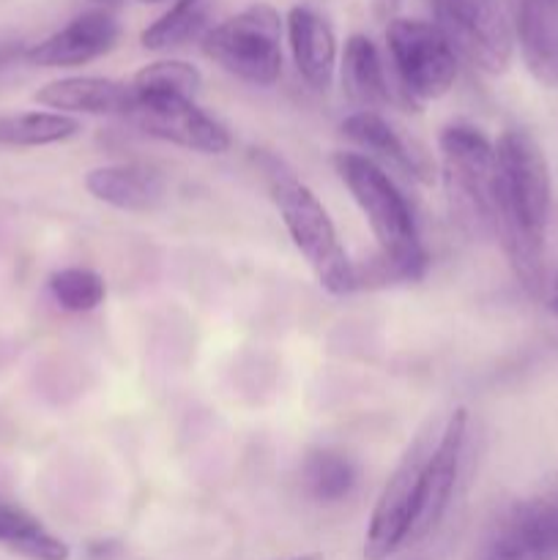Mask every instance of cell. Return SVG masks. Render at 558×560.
Segmentation results:
<instances>
[{
    "label": "cell",
    "mask_w": 558,
    "mask_h": 560,
    "mask_svg": "<svg viewBox=\"0 0 558 560\" xmlns=\"http://www.w3.org/2000/svg\"><path fill=\"white\" fill-rule=\"evenodd\" d=\"M427 252L421 255H372L370 260L356 266V290L359 288H388V284H405V282H419L427 273Z\"/></svg>",
    "instance_id": "25"
},
{
    "label": "cell",
    "mask_w": 558,
    "mask_h": 560,
    "mask_svg": "<svg viewBox=\"0 0 558 560\" xmlns=\"http://www.w3.org/2000/svg\"><path fill=\"white\" fill-rule=\"evenodd\" d=\"M452 219L470 235L496 233V145L468 124H452L438 137Z\"/></svg>",
    "instance_id": "2"
},
{
    "label": "cell",
    "mask_w": 558,
    "mask_h": 560,
    "mask_svg": "<svg viewBox=\"0 0 558 560\" xmlns=\"http://www.w3.org/2000/svg\"><path fill=\"white\" fill-rule=\"evenodd\" d=\"M553 3H558V0H553Z\"/></svg>",
    "instance_id": "31"
},
{
    "label": "cell",
    "mask_w": 558,
    "mask_h": 560,
    "mask_svg": "<svg viewBox=\"0 0 558 560\" xmlns=\"http://www.w3.org/2000/svg\"><path fill=\"white\" fill-rule=\"evenodd\" d=\"M80 120L53 109H33V113L3 115L0 118V145L11 148H42L69 142L80 135Z\"/></svg>",
    "instance_id": "21"
},
{
    "label": "cell",
    "mask_w": 558,
    "mask_h": 560,
    "mask_svg": "<svg viewBox=\"0 0 558 560\" xmlns=\"http://www.w3.org/2000/svg\"><path fill=\"white\" fill-rule=\"evenodd\" d=\"M42 107L63 115H126L137 104V93L131 82L109 80V77H63L53 80L36 91Z\"/></svg>",
    "instance_id": "13"
},
{
    "label": "cell",
    "mask_w": 558,
    "mask_h": 560,
    "mask_svg": "<svg viewBox=\"0 0 558 560\" xmlns=\"http://www.w3.org/2000/svg\"><path fill=\"white\" fill-rule=\"evenodd\" d=\"M202 77L197 66L186 63V60L164 58L153 60V63L142 66L135 77H131V88L137 96H186L195 98L200 91Z\"/></svg>",
    "instance_id": "23"
},
{
    "label": "cell",
    "mask_w": 558,
    "mask_h": 560,
    "mask_svg": "<svg viewBox=\"0 0 558 560\" xmlns=\"http://www.w3.org/2000/svg\"><path fill=\"white\" fill-rule=\"evenodd\" d=\"M386 47L405 93L430 102L452 91L457 52L435 22L394 16L386 25Z\"/></svg>",
    "instance_id": "8"
},
{
    "label": "cell",
    "mask_w": 558,
    "mask_h": 560,
    "mask_svg": "<svg viewBox=\"0 0 558 560\" xmlns=\"http://www.w3.org/2000/svg\"><path fill=\"white\" fill-rule=\"evenodd\" d=\"M514 42L536 82L558 88V3L514 0Z\"/></svg>",
    "instance_id": "15"
},
{
    "label": "cell",
    "mask_w": 558,
    "mask_h": 560,
    "mask_svg": "<svg viewBox=\"0 0 558 560\" xmlns=\"http://www.w3.org/2000/svg\"><path fill=\"white\" fill-rule=\"evenodd\" d=\"M49 293L66 312H93L107 295L104 279L91 268H60L49 277Z\"/></svg>",
    "instance_id": "24"
},
{
    "label": "cell",
    "mask_w": 558,
    "mask_h": 560,
    "mask_svg": "<svg viewBox=\"0 0 558 560\" xmlns=\"http://www.w3.org/2000/svg\"><path fill=\"white\" fill-rule=\"evenodd\" d=\"M202 52L219 69L249 85H274L282 77V16L268 3L246 5L239 14L208 27Z\"/></svg>",
    "instance_id": "4"
},
{
    "label": "cell",
    "mask_w": 558,
    "mask_h": 560,
    "mask_svg": "<svg viewBox=\"0 0 558 560\" xmlns=\"http://www.w3.org/2000/svg\"><path fill=\"white\" fill-rule=\"evenodd\" d=\"M441 419L427 421L425 430L405 448L394 474L383 485L375 509H372L370 528H367V560H388L392 556H397L403 547H408L416 506H419L421 479H425V468L430 463L438 435H441Z\"/></svg>",
    "instance_id": "6"
},
{
    "label": "cell",
    "mask_w": 558,
    "mask_h": 560,
    "mask_svg": "<svg viewBox=\"0 0 558 560\" xmlns=\"http://www.w3.org/2000/svg\"><path fill=\"white\" fill-rule=\"evenodd\" d=\"M334 170L364 213L377 241V252L383 255H421L425 252L414 211L386 170L356 151L337 153Z\"/></svg>",
    "instance_id": "5"
},
{
    "label": "cell",
    "mask_w": 558,
    "mask_h": 560,
    "mask_svg": "<svg viewBox=\"0 0 558 560\" xmlns=\"http://www.w3.org/2000/svg\"><path fill=\"white\" fill-rule=\"evenodd\" d=\"M118 20L107 9L82 11L53 36L33 44L25 60L42 69H77L107 55L118 44Z\"/></svg>",
    "instance_id": "12"
},
{
    "label": "cell",
    "mask_w": 558,
    "mask_h": 560,
    "mask_svg": "<svg viewBox=\"0 0 558 560\" xmlns=\"http://www.w3.org/2000/svg\"><path fill=\"white\" fill-rule=\"evenodd\" d=\"M0 547L25 560H69V545L33 514L0 498Z\"/></svg>",
    "instance_id": "19"
},
{
    "label": "cell",
    "mask_w": 558,
    "mask_h": 560,
    "mask_svg": "<svg viewBox=\"0 0 558 560\" xmlns=\"http://www.w3.org/2000/svg\"><path fill=\"white\" fill-rule=\"evenodd\" d=\"M342 131L353 145H359L364 151L367 159H372L386 173H397L414 180H430V175L419 167L414 151L405 145L403 137L377 113L359 109V113L348 115L342 124Z\"/></svg>",
    "instance_id": "17"
},
{
    "label": "cell",
    "mask_w": 558,
    "mask_h": 560,
    "mask_svg": "<svg viewBox=\"0 0 558 560\" xmlns=\"http://www.w3.org/2000/svg\"><path fill=\"white\" fill-rule=\"evenodd\" d=\"M399 5H403V0H372V11H375L377 20L386 22V25L397 16Z\"/></svg>",
    "instance_id": "26"
},
{
    "label": "cell",
    "mask_w": 558,
    "mask_h": 560,
    "mask_svg": "<svg viewBox=\"0 0 558 560\" xmlns=\"http://www.w3.org/2000/svg\"><path fill=\"white\" fill-rule=\"evenodd\" d=\"M435 25L485 74H503L514 55V27L498 0H432Z\"/></svg>",
    "instance_id": "9"
},
{
    "label": "cell",
    "mask_w": 558,
    "mask_h": 560,
    "mask_svg": "<svg viewBox=\"0 0 558 560\" xmlns=\"http://www.w3.org/2000/svg\"><path fill=\"white\" fill-rule=\"evenodd\" d=\"M93 3H96L98 5V9H113V5H118L120 3V0H93Z\"/></svg>",
    "instance_id": "27"
},
{
    "label": "cell",
    "mask_w": 558,
    "mask_h": 560,
    "mask_svg": "<svg viewBox=\"0 0 558 560\" xmlns=\"http://www.w3.org/2000/svg\"><path fill=\"white\" fill-rule=\"evenodd\" d=\"M465 560H558V481L492 514Z\"/></svg>",
    "instance_id": "7"
},
{
    "label": "cell",
    "mask_w": 558,
    "mask_h": 560,
    "mask_svg": "<svg viewBox=\"0 0 558 560\" xmlns=\"http://www.w3.org/2000/svg\"><path fill=\"white\" fill-rule=\"evenodd\" d=\"M356 479H359V474H356V465L350 463V457L332 452V448L312 452L301 468L306 495L315 498L317 503L345 501L353 492Z\"/></svg>",
    "instance_id": "22"
},
{
    "label": "cell",
    "mask_w": 558,
    "mask_h": 560,
    "mask_svg": "<svg viewBox=\"0 0 558 560\" xmlns=\"http://www.w3.org/2000/svg\"><path fill=\"white\" fill-rule=\"evenodd\" d=\"M342 88L345 96L356 104V107L375 113L377 107H386L392 102V91H388L386 69H383L381 52H377L375 42L364 33H353L345 42L342 52Z\"/></svg>",
    "instance_id": "18"
},
{
    "label": "cell",
    "mask_w": 558,
    "mask_h": 560,
    "mask_svg": "<svg viewBox=\"0 0 558 560\" xmlns=\"http://www.w3.org/2000/svg\"><path fill=\"white\" fill-rule=\"evenodd\" d=\"M142 131L197 153H224L230 131L186 96H137L129 115Z\"/></svg>",
    "instance_id": "10"
},
{
    "label": "cell",
    "mask_w": 558,
    "mask_h": 560,
    "mask_svg": "<svg viewBox=\"0 0 558 560\" xmlns=\"http://www.w3.org/2000/svg\"><path fill=\"white\" fill-rule=\"evenodd\" d=\"M496 235L514 277L531 295L545 293V233L550 222V170L542 148L523 129L496 142Z\"/></svg>",
    "instance_id": "1"
},
{
    "label": "cell",
    "mask_w": 558,
    "mask_h": 560,
    "mask_svg": "<svg viewBox=\"0 0 558 560\" xmlns=\"http://www.w3.org/2000/svg\"><path fill=\"white\" fill-rule=\"evenodd\" d=\"M274 202L295 249L310 262L321 288L332 295H348L356 290V271L339 241L332 217L312 189L293 175H274Z\"/></svg>",
    "instance_id": "3"
},
{
    "label": "cell",
    "mask_w": 558,
    "mask_h": 560,
    "mask_svg": "<svg viewBox=\"0 0 558 560\" xmlns=\"http://www.w3.org/2000/svg\"><path fill=\"white\" fill-rule=\"evenodd\" d=\"M553 310H556V317H558V279L556 284H553Z\"/></svg>",
    "instance_id": "28"
},
{
    "label": "cell",
    "mask_w": 558,
    "mask_h": 560,
    "mask_svg": "<svg viewBox=\"0 0 558 560\" xmlns=\"http://www.w3.org/2000/svg\"><path fill=\"white\" fill-rule=\"evenodd\" d=\"M293 560H323V558L317 556V552H312V556H299V558H293Z\"/></svg>",
    "instance_id": "29"
},
{
    "label": "cell",
    "mask_w": 558,
    "mask_h": 560,
    "mask_svg": "<svg viewBox=\"0 0 558 560\" xmlns=\"http://www.w3.org/2000/svg\"><path fill=\"white\" fill-rule=\"evenodd\" d=\"M465 438H468V413H465L463 408H457L454 413H449L446 421H443L441 435H438L432 457L425 468L419 506H416L408 545L427 539V536L441 525L443 514L452 506L454 487H457L460 468H463Z\"/></svg>",
    "instance_id": "11"
},
{
    "label": "cell",
    "mask_w": 558,
    "mask_h": 560,
    "mask_svg": "<svg viewBox=\"0 0 558 560\" xmlns=\"http://www.w3.org/2000/svg\"><path fill=\"white\" fill-rule=\"evenodd\" d=\"M140 3H162V0H140Z\"/></svg>",
    "instance_id": "30"
},
{
    "label": "cell",
    "mask_w": 558,
    "mask_h": 560,
    "mask_svg": "<svg viewBox=\"0 0 558 560\" xmlns=\"http://www.w3.org/2000/svg\"><path fill=\"white\" fill-rule=\"evenodd\" d=\"M284 22H288V44L299 74L315 91H328L337 71V38L332 25L310 5H293Z\"/></svg>",
    "instance_id": "14"
},
{
    "label": "cell",
    "mask_w": 558,
    "mask_h": 560,
    "mask_svg": "<svg viewBox=\"0 0 558 560\" xmlns=\"http://www.w3.org/2000/svg\"><path fill=\"white\" fill-rule=\"evenodd\" d=\"M213 14V0H175L162 16L140 33V44L148 52H170L195 38L206 36L208 20Z\"/></svg>",
    "instance_id": "20"
},
{
    "label": "cell",
    "mask_w": 558,
    "mask_h": 560,
    "mask_svg": "<svg viewBox=\"0 0 558 560\" xmlns=\"http://www.w3.org/2000/svg\"><path fill=\"white\" fill-rule=\"evenodd\" d=\"M85 189L104 206L129 213H148L164 202L167 180L156 170L140 164H107L85 175Z\"/></svg>",
    "instance_id": "16"
}]
</instances>
